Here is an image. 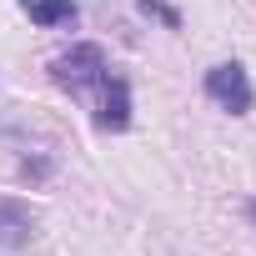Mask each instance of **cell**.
<instances>
[{
	"label": "cell",
	"mask_w": 256,
	"mask_h": 256,
	"mask_svg": "<svg viewBox=\"0 0 256 256\" xmlns=\"http://www.w3.org/2000/svg\"><path fill=\"white\" fill-rule=\"evenodd\" d=\"M36 236V216L20 206V201H0V246H30Z\"/></svg>",
	"instance_id": "cell-2"
},
{
	"label": "cell",
	"mask_w": 256,
	"mask_h": 256,
	"mask_svg": "<svg viewBox=\"0 0 256 256\" xmlns=\"http://www.w3.org/2000/svg\"><path fill=\"white\" fill-rule=\"evenodd\" d=\"M26 10H30L36 26H66V20H76L70 0H26Z\"/></svg>",
	"instance_id": "cell-5"
},
{
	"label": "cell",
	"mask_w": 256,
	"mask_h": 256,
	"mask_svg": "<svg viewBox=\"0 0 256 256\" xmlns=\"http://www.w3.org/2000/svg\"><path fill=\"white\" fill-rule=\"evenodd\" d=\"M100 126H110V131H120V126H131V90H126V80H106V96H100Z\"/></svg>",
	"instance_id": "cell-4"
},
{
	"label": "cell",
	"mask_w": 256,
	"mask_h": 256,
	"mask_svg": "<svg viewBox=\"0 0 256 256\" xmlns=\"http://www.w3.org/2000/svg\"><path fill=\"white\" fill-rule=\"evenodd\" d=\"M100 70H106L100 46H76L70 56H60V60H56V76H60V80H96Z\"/></svg>",
	"instance_id": "cell-3"
},
{
	"label": "cell",
	"mask_w": 256,
	"mask_h": 256,
	"mask_svg": "<svg viewBox=\"0 0 256 256\" xmlns=\"http://www.w3.org/2000/svg\"><path fill=\"white\" fill-rule=\"evenodd\" d=\"M206 96H211L221 110H231V116L251 110V80H246V70H241L236 60H221V66L206 70Z\"/></svg>",
	"instance_id": "cell-1"
},
{
	"label": "cell",
	"mask_w": 256,
	"mask_h": 256,
	"mask_svg": "<svg viewBox=\"0 0 256 256\" xmlns=\"http://www.w3.org/2000/svg\"><path fill=\"white\" fill-rule=\"evenodd\" d=\"M251 221H256V201H251Z\"/></svg>",
	"instance_id": "cell-7"
},
{
	"label": "cell",
	"mask_w": 256,
	"mask_h": 256,
	"mask_svg": "<svg viewBox=\"0 0 256 256\" xmlns=\"http://www.w3.org/2000/svg\"><path fill=\"white\" fill-rule=\"evenodd\" d=\"M141 6H146V10H151V16H161V20H166V26H181V16H176V10H171V6H166V0H141Z\"/></svg>",
	"instance_id": "cell-6"
}]
</instances>
